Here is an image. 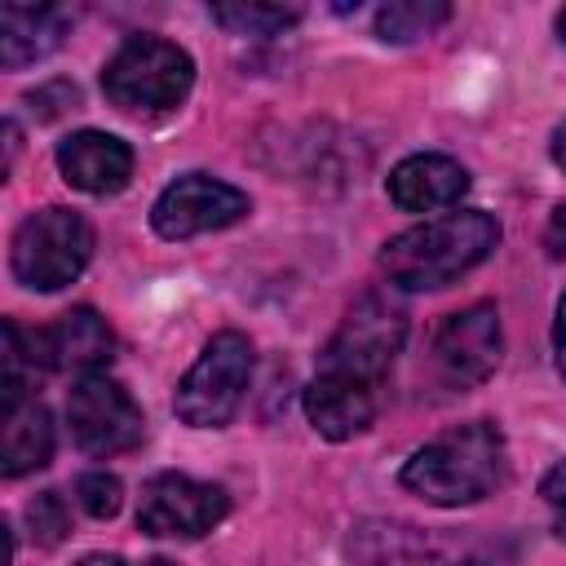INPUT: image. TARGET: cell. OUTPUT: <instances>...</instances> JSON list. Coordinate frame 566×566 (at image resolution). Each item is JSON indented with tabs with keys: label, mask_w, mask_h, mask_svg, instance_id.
Returning <instances> with one entry per match:
<instances>
[{
	"label": "cell",
	"mask_w": 566,
	"mask_h": 566,
	"mask_svg": "<svg viewBox=\"0 0 566 566\" xmlns=\"http://www.w3.org/2000/svg\"><path fill=\"white\" fill-rule=\"evenodd\" d=\"M500 243V221L482 208H460L394 234L380 248V274L402 292H438L482 265Z\"/></svg>",
	"instance_id": "1"
},
{
	"label": "cell",
	"mask_w": 566,
	"mask_h": 566,
	"mask_svg": "<svg viewBox=\"0 0 566 566\" xmlns=\"http://www.w3.org/2000/svg\"><path fill=\"white\" fill-rule=\"evenodd\" d=\"M504 478V433L491 420H469L407 455L398 482L438 509L486 500Z\"/></svg>",
	"instance_id": "2"
},
{
	"label": "cell",
	"mask_w": 566,
	"mask_h": 566,
	"mask_svg": "<svg viewBox=\"0 0 566 566\" xmlns=\"http://www.w3.org/2000/svg\"><path fill=\"white\" fill-rule=\"evenodd\" d=\"M195 57L164 35H128L102 66V93L124 115H164L186 102Z\"/></svg>",
	"instance_id": "3"
},
{
	"label": "cell",
	"mask_w": 566,
	"mask_h": 566,
	"mask_svg": "<svg viewBox=\"0 0 566 566\" xmlns=\"http://www.w3.org/2000/svg\"><path fill=\"white\" fill-rule=\"evenodd\" d=\"M93 243L97 234L84 212L62 208V203L35 208L18 226L13 248H9L13 279L31 292H57L84 274V265L93 261Z\"/></svg>",
	"instance_id": "4"
},
{
	"label": "cell",
	"mask_w": 566,
	"mask_h": 566,
	"mask_svg": "<svg viewBox=\"0 0 566 566\" xmlns=\"http://www.w3.org/2000/svg\"><path fill=\"white\" fill-rule=\"evenodd\" d=\"M252 363H256V354L243 332L221 327L217 336H208V345L199 349L190 371L177 380V394H172L177 420H186L190 429L230 424L252 385Z\"/></svg>",
	"instance_id": "5"
},
{
	"label": "cell",
	"mask_w": 566,
	"mask_h": 566,
	"mask_svg": "<svg viewBox=\"0 0 566 566\" xmlns=\"http://www.w3.org/2000/svg\"><path fill=\"white\" fill-rule=\"evenodd\" d=\"M402 340H407V310L389 292H363L332 332V340L323 345L318 367L380 389L394 358L402 354Z\"/></svg>",
	"instance_id": "6"
},
{
	"label": "cell",
	"mask_w": 566,
	"mask_h": 566,
	"mask_svg": "<svg viewBox=\"0 0 566 566\" xmlns=\"http://www.w3.org/2000/svg\"><path fill=\"white\" fill-rule=\"evenodd\" d=\"M71 442L84 455H124L146 438V416L137 398L106 371L80 376L66 398Z\"/></svg>",
	"instance_id": "7"
},
{
	"label": "cell",
	"mask_w": 566,
	"mask_h": 566,
	"mask_svg": "<svg viewBox=\"0 0 566 566\" xmlns=\"http://www.w3.org/2000/svg\"><path fill=\"white\" fill-rule=\"evenodd\" d=\"M230 513V495L217 482H199L190 473H155L137 500V526L155 539H199L221 526Z\"/></svg>",
	"instance_id": "8"
},
{
	"label": "cell",
	"mask_w": 566,
	"mask_h": 566,
	"mask_svg": "<svg viewBox=\"0 0 566 566\" xmlns=\"http://www.w3.org/2000/svg\"><path fill=\"white\" fill-rule=\"evenodd\" d=\"M252 212L248 195L212 172H186L177 181H168L159 190V199L150 203V226L159 239H199L212 230H226L234 221H243Z\"/></svg>",
	"instance_id": "9"
},
{
	"label": "cell",
	"mask_w": 566,
	"mask_h": 566,
	"mask_svg": "<svg viewBox=\"0 0 566 566\" xmlns=\"http://www.w3.org/2000/svg\"><path fill=\"white\" fill-rule=\"evenodd\" d=\"M500 349H504V332H500V310L491 301L447 314L433 332V367L451 389L482 385L495 371Z\"/></svg>",
	"instance_id": "10"
},
{
	"label": "cell",
	"mask_w": 566,
	"mask_h": 566,
	"mask_svg": "<svg viewBox=\"0 0 566 566\" xmlns=\"http://www.w3.org/2000/svg\"><path fill=\"white\" fill-rule=\"evenodd\" d=\"M35 349L44 371L93 376L115 358V332L93 305H71L49 327H35Z\"/></svg>",
	"instance_id": "11"
},
{
	"label": "cell",
	"mask_w": 566,
	"mask_h": 566,
	"mask_svg": "<svg viewBox=\"0 0 566 566\" xmlns=\"http://www.w3.org/2000/svg\"><path fill=\"white\" fill-rule=\"evenodd\" d=\"M57 172L84 195H119L133 177V146L102 128H80L57 142Z\"/></svg>",
	"instance_id": "12"
},
{
	"label": "cell",
	"mask_w": 566,
	"mask_h": 566,
	"mask_svg": "<svg viewBox=\"0 0 566 566\" xmlns=\"http://www.w3.org/2000/svg\"><path fill=\"white\" fill-rule=\"evenodd\" d=\"M301 402H305V420L327 442H345L376 420V385L340 376V371H323V367L305 385Z\"/></svg>",
	"instance_id": "13"
},
{
	"label": "cell",
	"mask_w": 566,
	"mask_h": 566,
	"mask_svg": "<svg viewBox=\"0 0 566 566\" xmlns=\"http://www.w3.org/2000/svg\"><path fill=\"white\" fill-rule=\"evenodd\" d=\"M385 190L402 212H438L464 199L469 172L460 159L424 150V155H407L402 164H394Z\"/></svg>",
	"instance_id": "14"
},
{
	"label": "cell",
	"mask_w": 566,
	"mask_h": 566,
	"mask_svg": "<svg viewBox=\"0 0 566 566\" xmlns=\"http://www.w3.org/2000/svg\"><path fill=\"white\" fill-rule=\"evenodd\" d=\"M71 31V9L62 4H4L0 9V62L4 71H22L49 57Z\"/></svg>",
	"instance_id": "15"
},
{
	"label": "cell",
	"mask_w": 566,
	"mask_h": 566,
	"mask_svg": "<svg viewBox=\"0 0 566 566\" xmlns=\"http://www.w3.org/2000/svg\"><path fill=\"white\" fill-rule=\"evenodd\" d=\"M349 553L363 566H460L451 548L407 522H363L349 535Z\"/></svg>",
	"instance_id": "16"
},
{
	"label": "cell",
	"mask_w": 566,
	"mask_h": 566,
	"mask_svg": "<svg viewBox=\"0 0 566 566\" xmlns=\"http://www.w3.org/2000/svg\"><path fill=\"white\" fill-rule=\"evenodd\" d=\"M53 455V420L49 407L27 394L4 402V429H0V473L4 478H22L44 469Z\"/></svg>",
	"instance_id": "17"
},
{
	"label": "cell",
	"mask_w": 566,
	"mask_h": 566,
	"mask_svg": "<svg viewBox=\"0 0 566 566\" xmlns=\"http://www.w3.org/2000/svg\"><path fill=\"white\" fill-rule=\"evenodd\" d=\"M447 18H451V4L442 0H394L376 9V35L385 44H411V40L433 35Z\"/></svg>",
	"instance_id": "18"
},
{
	"label": "cell",
	"mask_w": 566,
	"mask_h": 566,
	"mask_svg": "<svg viewBox=\"0 0 566 566\" xmlns=\"http://www.w3.org/2000/svg\"><path fill=\"white\" fill-rule=\"evenodd\" d=\"M212 22H221L230 35H279L301 22L296 4H212Z\"/></svg>",
	"instance_id": "19"
},
{
	"label": "cell",
	"mask_w": 566,
	"mask_h": 566,
	"mask_svg": "<svg viewBox=\"0 0 566 566\" xmlns=\"http://www.w3.org/2000/svg\"><path fill=\"white\" fill-rule=\"evenodd\" d=\"M75 495H80V509L102 522V517H115V513H119V504H124V482H119L115 473H106V469H88V473L75 478Z\"/></svg>",
	"instance_id": "20"
},
{
	"label": "cell",
	"mask_w": 566,
	"mask_h": 566,
	"mask_svg": "<svg viewBox=\"0 0 566 566\" xmlns=\"http://www.w3.org/2000/svg\"><path fill=\"white\" fill-rule=\"evenodd\" d=\"M27 526H31L35 544H44V548L62 544L66 531H71V513H66L62 491H40V495L27 504Z\"/></svg>",
	"instance_id": "21"
},
{
	"label": "cell",
	"mask_w": 566,
	"mask_h": 566,
	"mask_svg": "<svg viewBox=\"0 0 566 566\" xmlns=\"http://www.w3.org/2000/svg\"><path fill=\"white\" fill-rule=\"evenodd\" d=\"M539 495H544V504H548V513H553V531L566 539V460H557V464L539 478Z\"/></svg>",
	"instance_id": "22"
},
{
	"label": "cell",
	"mask_w": 566,
	"mask_h": 566,
	"mask_svg": "<svg viewBox=\"0 0 566 566\" xmlns=\"http://www.w3.org/2000/svg\"><path fill=\"white\" fill-rule=\"evenodd\" d=\"M544 248L553 261H566V203H557L548 212V226H544Z\"/></svg>",
	"instance_id": "23"
},
{
	"label": "cell",
	"mask_w": 566,
	"mask_h": 566,
	"mask_svg": "<svg viewBox=\"0 0 566 566\" xmlns=\"http://www.w3.org/2000/svg\"><path fill=\"white\" fill-rule=\"evenodd\" d=\"M553 358H557V371L566 376V292H562L557 318H553Z\"/></svg>",
	"instance_id": "24"
},
{
	"label": "cell",
	"mask_w": 566,
	"mask_h": 566,
	"mask_svg": "<svg viewBox=\"0 0 566 566\" xmlns=\"http://www.w3.org/2000/svg\"><path fill=\"white\" fill-rule=\"evenodd\" d=\"M548 150H553V164L566 172V119L553 128V142H548Z\"/></svg>",
	"instance_id": "25"
},
{
	"label": "cell",
	"mask_w": 566,
	"mask_h": 566,
	"mask_svg": "<svg viewBox=\"0 0 566 566\" xmlns=\"http://www.w3.org/2000/svg\"><path fill=\"white\" fill-rule=\"evenodd\" d=\"M75 566H124L115 553H88V557H80Z\"/></svg>",
	"instance_id": "26"
},
{
	"label": "cell",
	"mask_w": 566,
	"mask_h": 566,
	"mask_svg": "<svg viewBox=\"0 0 566 566\" xmlns=\"http://www.w3.org/2000/svg\"><path fill=\"white\" fill-rule=\"evenodd\" d=\"M557 35H562V44H566V9L557 13Z\"/></svg>",
	"instance_id": "27"
},
{
	"label": "cell",
	"mask_w": 566,
	"mask_h": 566,
	"mask_svg": "<svg viewBox=\"0 0 566 566\" xmlns=\"http://www.w3.org/2000/svg\"><path fill=\"white\" fill-rule=\"evenodd\" d=\"M142 566H172L168 557H150V562H142Z\"/></svg>",
	"instance_id": "28"
}]
</instances>
